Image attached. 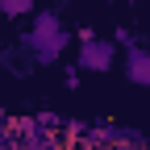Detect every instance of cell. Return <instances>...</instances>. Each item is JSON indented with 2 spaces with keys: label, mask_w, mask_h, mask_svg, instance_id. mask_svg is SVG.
<instances>
[{
  "label": "cell",
  "mask_w": 150,
  "mask_h": 150,
  "mask_svg": "<svg viewBox=\"0 0 150 150\" xmlns=\"http://www.w3.org/2000/svg\"><path fill=\"white\" fill-rule=\"evenodd\" d=\"M67 42H71V38H67V29H63V21H59V13H54V8L33 13V29H29V38H25V50H29L42 67L59 63L63 50H67Z\"/></svg>",
  "instance_id": "1"
},
{
  "label": "cell",
  "mask_w": 150,
  "mask_h": 150,
  "mask_svg": "<svg viewBox=\"0 0 150 150\" xmlns=\"http://www.w3.org/2000/svg\"><path fill=\"white\" fill-rule=\"evenodd\" d=\"M112 63H117V42H108V38H88V42H79V54H75V67L79 71L104 75V71H112Z\"/></svg>",
  "instance_id": "2"
},
{
  "label": "cell",
  "mask_w": 150,
  "mask_h": 150,
  "mask_svg": "<svg viewBox=\"0 0 150 150\" xmlns=\"http://www.w3.org/2000/svg\"><path fill=\"white\" fill-rule=\"evenodd\" d=\"M125 75H129V83L150 88V50H142V46L125 50Z\"/></svg>",
  "instance_id": "3"
},
{
  "label": "cell",
  "mask_w": 150,
  "mask_h": 150,
  "mask_svg": "<svg viewBox=\"0 0 150 150\" xmlns=\"http://www.w3.org/2000/svg\"><path fill=\"white\" fill-rule=\"evenodd\" d=\"M0 13L4 17H25V13H33V0H0Z\"/></svg>",
  "instance_id": "4"
},
{
  "label": "cell",
  "mask_w": 150,
  "mask_h": 150,
  "mask_svg": "<svg viewBox=\"0 0 150 150\" xmlns=\"http://www.w3.org/2000/svg\"><path fill=\"white\" fill-rule=\"evenodd\" d=\"M134 4H146V0H134Z\"/></svg>",
  "instance_id": "5"
}]
</instances>
